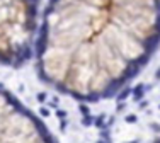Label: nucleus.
I'll return each mask as SVG.
<instances>
[{
	"instance_id": "nucleus-1",
	"label": "nucleus",
	"mask_w": 160,
	"mask_h": 143,
	"mask_svg": "<svg viewBox=\"0 0 160 143\" xmlns=\"http://www.w3.org/2000/svg\"><path fill=\"white\" fill-rule=\"evenodd\" d=\"M160 43V0H48L36 65L46 83L82 100L114 95Z\"/></svg>"
},
{
	"instance_id": "nucleus-2",
	"label": "nucleus",
	"mask_w": 160,
	"mask_h": 143,
	"mask_svg": "<svg viewBox=\"0 0 160 143\" xmlns=\"http://www.w3.org/2000/svg\"><path fill=\"white\" fill-rule=\"evenodd\" d=\"M43 0H0V63L19 66L34 58Z\"/></svg>"
},
{
	"instance_id": "nucleus-3",
	"label": "nucleus",
	"mask_w": 160,
	"mask_h": 143,
	"mask_svg": "<svg viewBox=\"0 0 160 143\" xmlns=\"http://www.w3.org/2000/svg\"><path fill=\"white\" fill-rule=\"evenodd\" d=\"M0 143H55L48 128L0 87Z\"/></svg>"
},
{
	"instance_id": "nucleus-4",
	"label": "nucleus",
	"mask_w": 160,
	"mask_h": 143,
	"mask_svg": "<svg viewBox=\"0 0 160 143\" xmlns=\"http://www.w3.org/2000/svg\"><path fill=\"white\" fill-rule=\"evenodd\" d=\"M155 143H160V140H157V141H155Z\"/></svg>"
}]
</instances>
